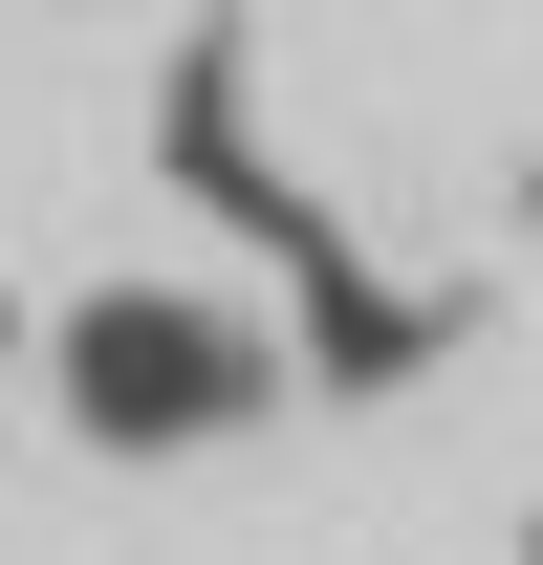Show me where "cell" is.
<instances>
[{
  "instance_id": "7a4b0ae2",
  "label": "cell",
  "mask_w": 543,
  "mask_h": 565,
  "mask_svg": "<svg viewBox=\"0 0 543 565\" xmlns=\"http://www.w3.org/2000/svg\"><path fill=\"white\" fill-rule=\"evenodd\" d=\"M0 370H44V305H0Z\"/></svg>"
},
{
  "instance_id": "6da1fadb",
  "label": "cell",
  "mask_w": 543,
  "mask_h": 565,
  "mask_svg": "<svg viewBox=\"0 0 543 565\" xmlns=\"http://www.w3.org/2000/svg\"><path fill=\"white\" fill-rule=\"evenodd\" d=\"M283 327L262 305H217V282H66L44 305V414L87 457H217V435L283 414Z\"/></svg>"
},
{
  "instance_id": "3957f363",
  "label": "cell",
  "mask_w": 543,
  "mask_h": 565,
  "mask_svg": "<svg viewBox=\"0 0 543 565\" xmlns=\"http://www.w3.org/2000/svg\"><path fill=\"white\" fill-rule=\"evenodd\" d=\"M522 565H543V522H522Z\"/></svg>"
}]
</instances>
